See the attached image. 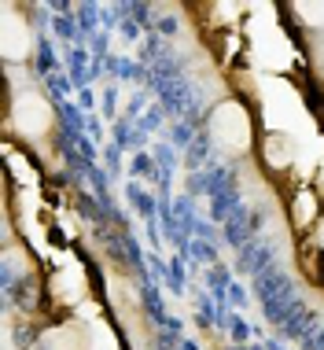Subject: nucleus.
<instances>
[{"instance_id": "nucleus-1", "label": "nucleus", "mask_w": 324, "mask_h": 350, "mask_svg": "<svg viewBox=\"0 0 324 350\" xmlns=\"http://www.w3.org/2000/svg\"><path fill=\"white\" fill-rule=\"evenodd\" d=\"M206 133L225 155H247L254 148V118L240 100H221L206 118Z\"/></svg>"}, {"instance_id": "nucleus-2", "label": "nucleus", "mask_w": 324, "mask_h": 350, "mask_svg": "<svg viewBox=\"0 0 324 350\" xmlns=\"http://www.w3.org/2000/svg\"><path fill=\"white\" fill-rule=\"evenodd\" d=\"M8 126L15 129L23 140H44L55 129V111L44 92L23 89L18 96L8 103Z\"/></svg>"}, {"instance_id": "nucleus-3", "label": "nucleus", "mask_w": 324, "mask_h": 350, "mask_svg": "<svg viewBox=\"0 0 324 350\" xmlns=\"http://www.w3.org/2000/svg\"><path fill=\"white\" fill-rule=\"evenodd\" d=\"M33 26L18 15L15 4H4V15H0V55L4 63H26L33 55Z\"/></svg>"}, {"instance_id": "nucleus-4", "label": "nucleus", "mask_w": 324, "mask_h": 350, "mask_svg": "<svg viewBox=\"0 0 324 350\" xmlns=\"http://www.w3.org/2000/svg\"><path fill=\"white\" fill-rule=\"evenodd\" d=\"M41 350H89V343L74 325H55L41 336Z\"/></svg>"}, {"instance_id": "nucleus-5", "label": "nucleus", "mask_w": 324, "mask_h": 350, "mask_svg": "<svg viewBox=\"0 0 324 350\" xmlns=\"http://www.w3.org/2000/svg\"><path fill=\"white\" fill-rule=\"evenodd\" d=\"M295 203H299V214H295V225H299V229H306V225H310V217L317 214V200H313V192H302Z\"/></svg>"}]
</instances>
